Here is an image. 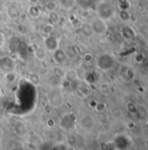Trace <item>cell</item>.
Returning <instances> with one entry per match:
<instances>
[{
    "instance_id": "obj_6",
    "label": "cell",
    "mask_w": 148,
    "mask_h": 150,
    "mask_svg": "<svg viewBox=\"0 0 148 150\" xmlns=\"http://www.w3.org/2000/svg\"><path fill=\"white\" fill-rule=\"evenodd\" d=\"M18 78V74L15 70L5 72V74L4 75V80L7 85L14 84L17 81Z\"/></svg>"
},
{
    "instance_id": "obj_4",
    "label": "cell",
    "mask_w": 148,
    "mask_h": 150,
    "mask_svg": "<svg viewBox=\"0 0 148 150\" xmlns=\"http://www.w3.org/2000/svg\"><path fill=\"white\" fill-rule=\"evenodd\" d=\"M0 67L4 70L5 72L15 70L16 63L12 58L10 56H3L0 58Z\"/></svg>"
},
{
    "instance_id": "obj_1",
    "label": "cell",
    "mask_w": 148,
    "mask_h": 150,
    "mask_svg": "<svg viewBox=\"0 0 148 150\" xmlns=\"http://www.w3.org/2000/svg\"><path fill=\"white\" fill-rule=\"evenodd\" d=\"M43 46L45 48L47 52L51 53L59 47L58 38L53 36V35L44 37V42H43Z\"/></svg>"
},
{
    "instance_id": "obj_7",
    "label": "cell",
    "mask_w": 148,
    "mask_h": 150,
    "mask_svg": "<svg viewBox=\"0 0 148 150\" xmlns=\"http://www.w3.org/2000/svg\"><path fill=\"white\" fill-rule=\"evenodd\" d=\"M64 78L67 82H73L78 79V74L75 69H69L65 72Z\"/></svg>"
},
{
    "instance_id": "obj_11",
    "label": "cell",
    "mask_w": 148,
    "mask_h": 150,
    "mask_svg": "<svg viewBox=\"0 0 148 150\" xmlns=\"http://www.w3.org/2000/svg\"><path fill=\"white\" fill-rule=\"evenodd\" d=\"M44 8L45 10L48 11V12H51V11H57L58 9V3L54 0H51V1H48L45 4H44Z\"/></svg>"
},
{
    "instance_id": "obj_2",
    "label": "cell",
    "mask_w": 148,
    "mask_h": 150,
    "mask_svg": "<svg viewBox=\"0 0 148 150\" xmlns=\"http://www.w3.org/2000/svg\"><path fill=\"white\" fill-rule=\"evenodd\" d=\"M51 58L55 64L57 65H63L65 64L68 59V55L65 50L58 47L57 50H55L53 52H51Z\"/></svg>"
},
{
    "instance_id": "obj_3",
    "label": "cell",
    "mask_w": 148,
    "mask_h": 150,
    "mask_svg": "<svg viewBox=\"0 0 148 150\" xmlns=\"http://www.w3.org/2000/svg\"><path fill=\"white\" fill-rule=\"evenodd\" d=\"M91 29L92 33L101 35L106 31V25L102 18H94L91 23Z\"/></svg>"
},
{
    "instance_id": "obj_5",
    "label": "cell",
    "mask_w": 148,
    "mask_h": 150,
    "mask_svg": "<svg viewBox=\"0 0 148 150\" xmlns=\"http://www.w3.org/2000/svg\"><path fill=\"white\" fill-rule=\"evenodd\" d=\"M47 53L48 52L45 50V48L43 45H40V46H37V48L34 50L33 55H34V58L37 59V61L43 62V61L45 60V59L47 57Z\"/></svg>"
},
{
    "instance_id": "obj_16",
    "label": "cell",
    "mask_w": 148,
    "mask_h": 150,
    "mask_svg": "<svg viewBox=\"0 0 148 150\" xmlns=\"http://www.w3.org/2000/svg\"><path fill=\"white\" fill-rule=\"evenodd\" d=\"M28 1H29L31 4H37L39 0H28Z\"/></svg>"
},
{
    "instance_id": "obj_13",
    "label": "cell",
    "mask_w": 148,
    "mask_h": 150,
    "mask_svg": "<svg viewBox=\"0 0 148 150\" xmlns=\"http://www.w3.org/2000/svg\"><path fill=\"white\" fill-rule=\"evenodd\" d=\"M18 32L20 34H27L28 33V28L25 24H19L18 25Z\"/></svg>"
},
{
    "instance_id": "obj_15",
    "label": "cell",
    "mask_w": 148,
    "mask_h": 150,
    "mask_svg": "<svg viewBox=\"0 0 148 150\" xmlns=\"http://www.w3.org/2000/svg\"><path fill=\"white\" fill-rule=\"evenodd\" d=\"M92 59V56L91 53H85V54L84 55V60H85V62L89 63V62H91Z\"/></svg>"
},
{
    "instance_id": "obj_14",
    "label": "cell",
    "mask_w": 148,
    "mask_h": 150,
    "mask_svg": "<svg viewBox=\"0 0 148 150\" xmlns=\"http://www.w3.org/2000/svg\"><path fill=\"white\" fill-rule=\"evenodd\" d=\"M5 43H6V38H5V35H4L3 33L0 32V49H2V48L4 46Z\"/></svg>"
},
{
    "instance_id": "obj_8",
    "label": "cell",
    "mask_w": 148,
    "mask_h": 150,
    "mask_svg": "<svg viewBox=\"0 0 148 150\" xmlns=\"http://www.w3.org/2000/svg\"><path fill=\"white\" fill-rule=\"evenodd\" d=\"M54 31H55V25L49 22L42 27L41 33L44 37H47V36L51 35L54 33Z\"/></svg>"
},
{
    "instance_id": "obj_10",
    "label": "cell",
    "mask_w": 148,
    "mask_h": 150,
    "mask_svg": "<svg viewBox=\"0 0 148 150\" xmlns=\"http://www.w3.org/2000/svg\"><path fill=\"white\" fill-rule=\"evenodd\" d=\"M28 13L30 14V16L33 18H37L40 16V10L39 8L37 7L36 5L32 4L28 8Z\"/></svg>"
},
{
    "instance_id": "obj_9",
    "label": "cell",
    "mask_w": 148,
    "mask_h": 150,
    "mask_svg": "<svg viewBox=\"0 0 148 150\" xmlns=\"http://www.w3.org/2000/svg\"><path fill=\"white\" fill-rule=\"evenodd\" d=\"M60 15L57 12V11H51V12H48V19L50 21L51 24L52 25H58L59 22H60Z\"/></svg>"
},
{
    "instance_id": "obj_12",
    "label": "cell",
    "mask_w": 148,
    "mask_h": 150,
    "mask_svg": "<svg viewBox=\"0 0 148 150\" xmlns=\"http://www.w3.org/2000/svg\"><path fill=\"white\" fill-rule=\"evenodd\" d=\"M29 80L33 84V85H38L40 83V77L37 74L32 73L29 75Z\"/></svg>"
}]
</instances>
